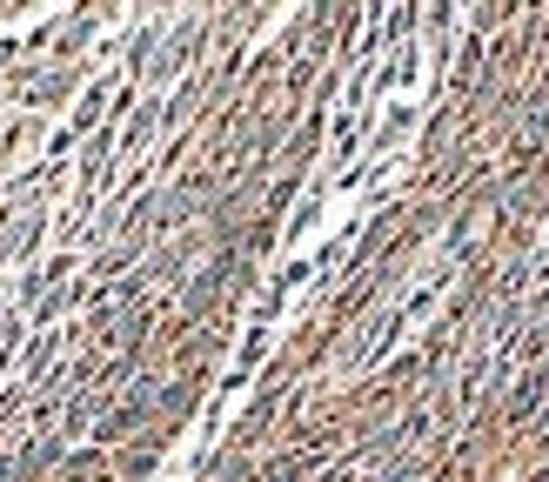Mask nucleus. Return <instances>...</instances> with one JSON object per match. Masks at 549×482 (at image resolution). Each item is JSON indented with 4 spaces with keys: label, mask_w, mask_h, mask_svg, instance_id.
I'll list each match as a JSON object with an SVG mask.
<instances>
[{
    "label": "nucleus",
    "mask_w": 549,
    "mask_h": 482,
    "mask_svg": "<svg viewBox=\"0 0 549 482\" xmlns=\"http://www.w3.org/2000/svg\"><path fill=\"white\" fill-rule=\"evenodd\" d=\"M536 482H549V469H543V476H536Z\"/></svg>",
    "instance_id": "1"
}]
</instances>
